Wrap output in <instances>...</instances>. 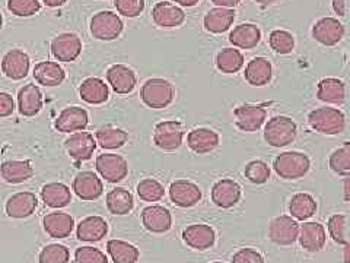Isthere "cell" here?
Here are the masks:
<instances>
[{
    "label": "cell",
    "instance_id": "obj_1",
    "mask_svg": "<svg viewBox=\"0 0 350 263\" xmlns=\"http://www.w3.org/2000/svg\"><path fill=\"white\" fill-rule=\"evenodd\" d=\"M273 168L283 180H298L308 174L311 168V161L304 152L288 151L275 158Z\"/></svg>",
    "mask_w": 350,
    "mask_h": 263
},
{
    "label": "cell",
    "instance_id": "obj_2",
    "mask_svg": "<svg viewBox=\"0 0 350 263\" xmlns=\"http://www.w3.org/2000/svg\"><path fill=\"white\" fill-rule=\"evenodd\" d=\"M308 123L315 132L323 135H338L346 127V116L338 108L321 107L308 114Z\"/></svg>",
    "mask_w": 350,
    "mask_h": 263
},
{
    "label": "cell",
    "instance_id": "obj_3",
    "mask_svg": "<svg viewBox=\"0 0 350 263\" xmlns=\"http://www.w3.org/2000/svg\"><path fill=\"white\" fill-rule=\"evenodd\" d=\"M175 97L174 85L162 78L148 79L142 86L140 98L145 105L153 110H161L168 107Z\"/></svg>",
    "mask_w": 350,
    "mask_h": 263
},
{
    "label": "cell",
    "instance_id": "obj_4",
    "mask_svg": "<svg viewBox=\"0 0 350 263\" xmlns=\"http://www.w3.org/2000/svg\"><path fill=\"white\" fill-rule=\"evenodd\" d=\"M298 126L291 117L275 116L269 120L265 127V139L273 148H283L291 145L297 138Z\"/></svg>",
    "mask_w": 350,
    "mask_h": 263
},
{
    "label": "cell",
    "instance_id": "obj_5",
    "mask_svg": "<svg viewBox=\"0 0 350 263\" xmlns=\"http://www.w3.org/2000/svg\"><path fill=\"white\" fill-rule=\"evenodd\" d=\"M123 21L111 10H101L91 19V34L101 41H111L123 32Z\"/></svg>",
    "mask_w": 350,
    "mask_h": 263
},
{
    "label": "cell",
    "instance_id": "obj_6",
    "mask_svg": "<svg viewBox=\"0 0 350 263\" xmlns=\"http://www.w3.org/2000/svg\"><path fill=\"white\" fill-rule=\"evenodd\" d=\"M184 139V127L178 120H165L155 126L153 130V142L163 151L178 149Z\"/></svg>",
    "mask_w": 350,
    "mask_h": 263
},
{
    "label": "cell",
    "instance_id": "obj_7",
    "mask_svg": "<svg viewBox=\"0 0 350 263\" xmlns=\"http://www.w3.org/2000/svg\"><path fill=\"white\" fill-rule=\"evenodd\" d=\"M299 236V224L289 215L276 216L270 223L269 238L278 246H292Z\"/></svg>",
    "mask_w": 350,
    "mask_h": 263
},
{
    "label": "cell",
    "instance_id": "obj_8",
    "mask_svg": "<svg viewBox=\"0 0 350 263\" xmlns=\"http://www.w3.org/2000/svg\"><path fill=\"white\" fill-rule=\"evenodd\" d=\"M96 171L101 174V177L108 183H118L127 177L129 164L117 153H101L95 161Z\"/></svg>",
    "mask_w": 350,
    "mask_h": 263
},
{
    "label": "cell",
    "instance_id": "obj_9",
    "mask_svg": "<svg viewBox=\"0 0 350 263\" xmlns=\"http://www.w3.org/2000/svg\"><path fill=\"white\" fill-rule=\"evenodd\" d=\"M50 50L54 59L59 62H75L82 53V41L73 32H63L53 38Z\"/></svg>",
    "mask_w": 350,
    "mask_h": 263
},
{
    "label": "cell",
    "instance_id": "obj_10",
    "mask_svg": "<svg viewBox=\"0 0 350 263\" xmlns=\"http://www.w3.org/2000/svg\"><path fill=\"white\" fill-rule=\"evenodd\" d=\"M345 36V27L336 18H321L312 27V37L315 41H319L323 46L332 47L342 41Z\"/></svg>",
    "mask_w": 350,
    "mask_h": 263
},
{
    "label": "cell",
    "instance_id": "obj_11",
    "mask_svg": "<svg viewBox=\"0 0 350 263\" xmlns=\"http://www.w3.org/2000/svg\"><path fill=\"white\" fill-rule=\"evenodd\" d=\"M235 125L243 132H257L266 122L267 110L265 105L244 104L235 108Z\"/></svg>",
    "mask_w": 350,
    "mask_h": 263
},
{
    "label": "cell",
    "instance_id": "obj_12",
    "mask_svg": "<svg viewBox=\"0 0 350 263\" xmlns=\"http://www.w3.org/2000/svg\"><path fill=\"white\" fill-rule=\"evenodd\" d=\"M142 224L153 234L168 233L172 227V216L170 210L161 205L146 206L142 211Z\"/></svg>",
    "mask_w": 350,
    "mask_h": 263
},
{
    "label": "cell",
    "instance_id": "obj_13",
    "mask_svg": "<svg viewBox=\"0 0 350 263\" xmlns=\"http://www.w3.org/2000/svg\"><path fill=\"white\" fill-rule=\"evenodd\" d=\"M72 188L82 201H95L104 192V184L94 171H81L76 174Z\"/></svg>",
    "mask_w": 350,
    "mask_h": 263
},
{
    "label": "cell",
    "instance_id": "obj_14",
    "mask_svg": "<svg viewBox=\"0 0 350 263\" xmlns=\"http://www.w3.org/2000/svg\"><path fill=\"white\" fill-rule=\"evenodd\" d=\"M183 240L193 250L204 251L213 247L216 241V233L207 224H193L183 229Z\"/></svg>",
    "mask_w": 350,
    "mask_h": 263
},
{
    "label": "cell",
    "instance_id": "obj_15",
    "mask_svg": "<svg viewBox=\"0 0 350 263\" xmlns=\"http://www.w3.org/2000/svg\"><path fill=\"white\" fill-rule=\"evenodd\" d=\"M202 190L199 186L189 180H177L171 184L170 197L174 205L180 208H191L202 201Z\"/></svg>",
    "mask_w": 350,
    "mask_h": 263
},
{
    "label": "cell",
    "instance_id": "obj_16",
    "mask_svg": "<svg viewBox=\"0 0 350 263\" xmlns=\"http://www.w3.org/2000/svg\"><path fill=\"white\" fill-rule=\"evenodd\" d=\"M243 195V189L241 186L231 180V179H222L215 183L212 188V202L222 210H229L234 208Z\"/></svg>",
    "mask_w": 350,
    "mask_h": 263
},
{
    "label": "cell",
    "instance_id": "obj_17",
    "mask_svg": "<svg viewBox=\"0 0 350 263\" xmlns=\"http://www.w3.org/2000/svg\"><path fill=\"white\" fill-rule=\"evenodd\" d=\"M37 206H38V199L34 193L19 192L9 197L5 210L9 218L24 219L34 214Z\"/></svg>",
    "mask_w": 350,
    "mask_h": 263
},
{
    "label": "cell",
    "instance_id": "obj_18",
    "mask_svg": "<svg viewBox=\"0 0 350 263\" xmlns=\"http://www.w3.org/2000/svg\"><path fill=\"white\" fill-rule=\"evenodd\" d=\"M107 81L117 94H130L137 84L136 73L126 64H113L108 68Z\"/></svg>",
    "mask_w": 350,
    "mask_h": 263
},
{
    "label": "cell",
    "instance_id": "obj_19",
    "mask_svg": "<svg viewBox=\"0 0 350 263\" xmlns=\"http://www.w3.org/2000/svg\"><path fill=\"white\" fill-rule=\"evenodd\" d=\"M42 227L51 238H66L73 231L75 219L68 212L54 211L42 218Z\"/></svg>",
    "mask_w": 350,
    "mask_h": 263
},
{
    "label": "cell",
    "instance_id": "obj_20",
    "mask_svg": "<svg viewBox=\"0 0 350 263\" xmlns=\"http://www.w3.org/2000/svg\"><path fill=\"white\" fill-rule=\"evenodd\" d=\"M88 123H90V117H88L86 110L81 107H68L59 114L54 122V127L63 134H70V132L85 130Z\"/></svg>",
    "mask_w": 350,
    "mask_h": 263
},
{
    "label": "cell",
    "instance_id": "obj_21",
    "mask_svg": "<svg viewBox=\"0 0 350 263\" xmlns=\"http://www.w3.org/2000/svg\"><path fill=\"white\" fill-rule=\"evenodd\" d=\"M29 71V56L19 49L10 50L2 60V72L12 81L24 79Z\"/></svg>",
    "mask_w": 350,
    "mask_h": 263
},
{
    "label": "cell",
    "instance_id": "obj_22",
    "mask_svg": "<svg viewBox=\"0 0 350 263\" xmlns=\"http://www.w3.org/2000/svg\"><path fill=\"white\" fill-rule=\"evenodd\" d=\"M298 240L304 250L315 253V251H320L325 246V241H327L325 228L323 224L315 223V221L305 223L302 227H299Z\"/></svg>",
    "mask_w": 350,
    "mask_h": 263
},
{
    "label": "cell",
    "instance_id": "obj_23",
    "mask_svg": "<svg viewBox=\"0 0 350 263\" xmlns=\"http://www.w3.org/2000/svg\"><path fill=\"white\" fill-rule=\"evenodd\" d=\"M96 148V142L94 136L88 132H76L66 139V149L69 155L76 161H86L94 155Z\"/></svg>",
    "mask_w": 350,
    "mask_h": 263
},
{
    "label": "cell",
    "instance_id": "obj_24",
    "mask_svg": "<svg viewBox=\"0 0 350 263\" xmlns=\"http://www.w3.org/2000/svg\"><path fill=\"white\" fill-rule=\"evenodd\" d=\"M108 234V224L103 216H86L76 227V237L86 243H96Z\"/></svg>",
    "mask_w": 350,
    "mask_h": 263
},
{
    "label": "cell",
    "instance_id": "obj_25",
    "mask_svg": "<svg viewBox=\"0 0 350 263\" xmlns=\"http://www.w3.org/2000/svg\"><path fill=\"white\" fill-rule=\"evenodd\" d=\"M152 19L158 27L174 28L185 21L184 10L170 2H158L152 9Z\"/></svg>",
    "mask_w": 350,
    "mask_h": 263
},
{
    "label": "cell",
    "instance_id": "obj_26",
    "mask_svg": "<svg viewBox=\"0 0 350 263\" xmlns=\"http://www.w3.org/2000/svg\"><path fill=\"white\" fill-rule=\"evenodd\" d=\"M219 142H221V138L216 132L207 127L193 129L187 135L189 148L196 153H200V155L215 151L219 147Z\"/></svg>",
    "mask_w": 350,
    "mask_h": 263
},
{
    "label": "cell",
    "instance_id": "obj_27",
    "mask_svg": "<svg viewBox=\"0 0 350 263\" xmlns=\"http://www.w3.org/2000/svg\"><path fill=\"white\" fill-rule=\"evenodd\" d=\"M19 113L25 117L37 116L42 108V94L37 85L28 84L18 92Z\"/></svg>",
    "mask_w": 350,
    "mask_h": 263
},
{
    "label": "cell",
    "instance_id": "obj_28",
    "mask_svg": "<svg viewBox=\"0 0 350 263\" xmlns=\"http://www.w3.org/2000/svg\"><path fill=\"white\" fill-rule=\"evenodd\" d=\"M235 21V10L229 8H215L211 9L204 16V28L212 34H222L231 28Z\"/></svg>",
    "mask_w": 350,
    "mask_h": 263
},
{
    "label": "cell",
    "instance_id": "obj_29",
    "mask_svg": "<svg viewBox=\"0 0 350 263\" xmlns=\"http://www.w3.org/2000/svg\"><path fill=\"white\" fill-rule=\"evenodd\" d=\"M0 175L9 184H19L29 180L34 175V168H32L29 161H5L0 166Z\"/></svg>",
    "mask_w": 350,
    "mask_h": 263
},
{
    "label": "cell",
    "instance_id": "obj_30",
    "mask_svg": "<svg viewBox=\"0 0 350 263\" xmlns=\"http://www.w3.org/2000/svg\"><path fill=\"white\" fill-rule=\"evenodd\" d=\"M107 210L113 215H127L135 208V197L124 188L109 190L105 197Z\"/></svg>",
    "mask_w": 350,
    "mask_h": 263
},
{
    "label": "cell",
    "instance_id": "obj_31",
    "mask_svg": "<svg viewBox=\"0 0 350 263\" xmlns=\"http://www.w3.org/2000/svg\"><path fill=\"white\" fill-rule=\"evenodd\" d=\"M245 81L253 86H265L271 81L273 68L266 58H254L245 68Z\"/></svg>",
    "mask_w": 350,
    "mask_h": 263
},
{
    "label": "cell",
    "instance_id": "obj_32",
    "mask_svg": "<svg viewBox=\"0 0 350 263\" xmlns=\"http://www.w3.org/2000/svg\"><path fill=\"white\" fill-rule=\"evenodd\" d=\"M317 98L324 103L342 104L346 98V85L337 78H324L317 86Z\"/></svg>",
    "mask_w": 350,
    "mask_h": 263
},
{
    "label": "cell",
    "instance_id": "obj_33",
    "mask_svg": "<svg viewBox=\"0 0 350 263\" xmlns=\"http://www.w3.org/2000/svg\"><path fill=\"white\" fill-rule=\"evenodd\" d=\"M261 40V31L254 24H241L235 27L231 34H229V41L235 47L250 50L254 49Z\"/></svg>",
    "mask_w": 350,
    "mask_h": 263
},
{
    "label": "cell",
    "instance_id": "obj_34",
    "mask_svg": "<svg viewBox=\"0 0 350 263\" xmlns=\"http://www.w3.org/2000/svg\"><path fill=\"white\" fill-rule=\"evenodd\" d=\"M41 199L50 208H64L72 202V192L63 183H49L42 186Z\"/></svg>",
    "mask_w": 350,
    "mask_h": 263
},
{
    "label": "cell",
    "instance_id": "obj_35",
    "mask_svg": "<svg viewBox=\"0 0 350 263\" xmlns=\"http://www.w3.org/2000/svg\"><path fill=\"white\" fill-rule=\"evenodd\" d=\"M34 78L40 85L57 86L64 81L66 73L56 62H40L34 68Z\"/></svg>",
    "mask_w": 350,
    "mask_h": 263
},
{
    "label": "cell",
    "instance_id": "obj_36",
    "mask_svg": "<svg viewBox=\"0 0 350 263\" xmlns=\"http://www.w3.org/2000/svg\"><path fill=\"white\" fill-rule=\"evenodd\" d=\"M107 251L114 263H136L139 260V249L124 240H109Z\"/></svg>",
    "mask_w": 350,
    "mask_h": 263
},
{
    "label": "cell",
    "instance_id": "obj_37",
    "mask_svg": "<svg viewBox=\"0 0 350 263\" xmlns=\"http://www.w3.org/2000/svg\"><path fill=\"white\" fill-rule=\"evenodd\" d=\"M81 98L88 104H103L108 100V86L100 78H88L79 88Z\"/></svg>",
    "mask_w": 350,
    "mask_h": 263
},
{
    "label": "cell",
    "instance_id": "obj_38",
    "mask_svg": "<svg viewBox=\"0 0 350 263\" xmlns=\"http://www.w3.org/2000/svg\"><path fill=\"white\" fill-rule=\"evenodd\" d=\"M95 142L104 149L122 148L129 140V134L124 129L114 126H104L95 132Z\"/></svg>",
    "mask_w": 350,
    "mask_h": 263
},
{
    "label": "cell",
    "instance_id": "obj_39",
    "mask_svg": "<svg viewBox=\"0 0 350 263\" xmlns=\"http://www.w3.org/2000/svg\"><path fill=\"white\" fill-rule=\"evenodd\" d=\"M289 212L293 219L306 221L317 212V202L310 193H297L289 202Z\"/></svg>",
    "mask_w": 350,
    "mask_h": 263
},
{
    "label": "cell",
    "instance_id": "obj_40",
    "mask_svg": "<svg viewBox=\"0 0 350 263\" xmlns=\"http://www.w3.org/2000/svg\"><path fill=\"white\" fill-rule=\"evenodd\" d=\"M217 69L224 73H237L244 66L243 53L235 49H224L216 56Z\"/></svg>",
    "mask_w": 350,
    "mask_h": 263
},
{
    "label": "cell",
    "instance_id": "obj_41",
    "mask_svg": "<svg viewBox=\"0 0 350 263\" xmlns=\"http://www.w3.org/2000/svg\"><path fill=\"white\" fill-rule=\"evenodd\" d=\"M328 234L336 241L337 245L346 246L349 245V237H347V216L343 214H336L332 215L328 219Z\"/></svg>",
    "mask_w": 350,
    "mask_h": 263
},
{
    "label": "cell",
    "instance_id": "obj_42",
    "mask_svg": "<svg viewBox=\"0 0 350 263\" xmlns=\"http://www.w3.org/2000/svg\"><path fill=\"white\" fill-rule=\"evenodd\" d=\"M137 195L142 201L145 202H159L163 195H165V189L157 179H145L137 184Z\"/></svg>",
    "mask_w": 350,
    "mask_h": 263
},
{
    "label": "cell",
    "instance_id": "obj_43",
    "mask_svg": "<svg viewBox=\"0 0 350 263\" xmlns=\"http://www.w3.org/2000/svg\"><path fill=\"white\" fill-rule=\"evenodd\" d=\"M328 164H330V168L340 175H349L350 174V144L346 142L343 147L336 149L332 155L330 160H328Z\"/></svg>",
    "mask_w": 350,
    "mask_h": 263
},
{
    "label": "cell",
    "instance_id": "obj_44",
    "mask_svg": "<svg viewBox=\"0 0 350 263\" xmlns=\"http://www.w3.org/2000/svg\"><path fill=\"white\" fill-rule=\"evenodd\" d=\"M245 179L253 184H265L270 179V167L265 161H250L244 170Z\"/></svg>",
    "mask_w": 350,
    "mask_h": 263
},
{
    "label": "cell",
    "instance_id": "obj_45",
    "mask_svg": "<svg viewBox=\"0 0 350 263\" xmlns=\"http://www.w3.org/2000/svg\"><path fill=\"white\" fill-rule=\"evenodd\" d=\"M270 47L279 54H289L295 47V38L289 31L275 29L270 32L269 37Z\"/></svg>",
    "mask_w": 350,
    "mask_h": 263
},
{
    "label": "cell",
    "instance_id": "obj_46",
    "mask_svg": "<svg viewBox=\"0 0 350 263\" xmlns=\"http://www.w3.org/2000/svg\"><path fill=\"white\" fill-rule=\"evenodd\" d=\"M70 251L63 245H49L40 251V263H69Z\"/></svg>",
    "mask_w": 350,
    "mask_h": 263
},
{
    "label": "cell",
    "instance_id": "obj_47",
    "mask_svg": "<svg viewBox=\"0 0 350 263\" xmlns=\"http://www.w3.org/2000/svg\"><path fill=\"white\" fill-rule=\"evenodd\" d=\"M8 9L15 16L28 18L40 12L41 3L38 0H8Z\"/></svg>",
    "mask_w": 350,
    "mask_h": 263
},
{
    "label": "cell",
    "instance_id": "obj_48",
    "mask_svg": "<svg viewBox=\"0 0 350 263\" xmlns=\"http://www.w3.org/2000/svg\"><path fill=\"white\" fill-rule=\"evenodd\" d=\"M75 263H108V259L100 249L83 246L75 251Z\"/></svg>",
    "mask_w": 350,
    "mask_h": 263
},
{
    "label": "cell",
    "instance_id": "obj_49",
    "mask_svg": "<svg viewBox=\"0 0 350 263\" xmlns=\"http://www.w3.org/2000/svg\"><path fill=\"white\" fill-rule=\"evenodd\" d=\"M114 6L120 15L127 18H136L144 12L145 0H116Z\"/></svg>",
    "mask_w": 350,
    "mask_h": 263
},
{
    "label": "cell",
    "instance_id": "obj_50",
    "mask_svg": "<svg viewBox=\"0 0 350 263\" xmlns=\"http://www.w3.org/2000/svg\"><path fill=\"white\" fill-rule=\"evenodd\" d=\"M232 263H266L265 258L256 249H241L232 256Z\"/></svg>",
    "mask_w": 350,
    "mask_h": 263
},
{
    "label": "cell",
    "instance_id": "obj_51",
    "mask_svg": "<svg viewBox=\"0 0 350 263\" xmlns=\"http://www.w3.org/2000/svg\"><path fill=\"white\" fill-rule=\"evenodd\" d=\"M15 112L14 98L6 92H0V117H9Z\"/></svg>",
    "mask_w": 350,
    "mask_h": 263
},
{
    "label": "cell",
    "instance_id": "obj_52",
    "mask_svg": "<svg viewBox=\"0 0 350 263\" xmlns=\"http://www.w3.org/2000/svg\"><path fill=\"white\" fill-rule=\"evenodd\" d=\"M346 0H333V9L338 16L346 15Z\"/></svg>",
    "mask_w": 350,
    "mask_h": 263
},
{
    "label": "cell",
    "instance_id": "obj_53",
    "mask_svg": "<svg viewBox=\"0 0 350 263\" xmlns=\"http://www.w3.org/2000/svg\"><path fill=\"white\" fill-rule=\"evenodd\" d=\"M241 0H212V3H215L217 8H229L232 9L235 8Z\"/></svg>",
    "mask_w": 350,
    "mask_h": 263
},
{
    "label": "cell",
    "instance_id": "obj_54",
    "mask_svg": "<svg viewBox=\"0 0 350 263\" xmlns=\"http://www.w3.org/2000/svg\"><path fill=\"white\" fill-rule=\"evenodd\" d=\"M343 192H345V201L349 202L350 201V179H349V175H346V177H345Z\"/></svg>",
    "mask_w": 350,
    "mask_h": 263
},
{
    "label": "cell",
    "instance_id": "obj_55",
    "mask_svg": "<svg viewBox=\"0 0 350 263\" xmlns=\"http://www.w3.org/2000/svg\"><path fill=\"white\" fill-rule=\"evenodd\" d=\"M68 0H42L44 5H47L50 8H59V6H63Z\"/></svg>",
    "mask_w": 350,
    "mask_h": 263
},
{
    "label": "cell",
    "instance_id": "obj_56",
    "mask_svg": "<svg viewBox=\"0 0 350 263\" xmlns=\"http://www.w3.org/2000/svg\"><path fill=\"white\" fill-rule=\"evenodd\" d=\"M172 2H175V3H180L181 6L191 8V6H196L197 3H199L200 0H172Z\"/></svg>",
    "mask_w": 350,
    "mask_h": 263
},
{
    "label": "cell",
    "instance_id": "obj_57",
    "mask_svg": "<svg viewBox=\"0 0 350 263\" xmlns=\"http://www.w3.org/2000/svg\"><path fill=\"white\" fill-rule=\"evenodd\" d=\"M256 2L262 6H270V5H275L276 2H279V0H256Z\"/></svg>",
    "mask_w": 350,
    "mask_h": 263
},
{
    "label": "cell",
    "instance_id": "obj_58",
    "mask_svg": "<svg viewBox=\"0 0 350 263\" xmlns=\"http://www.w3.org/2000/svg\"><path fill=\"white\" fill-rule=\"evenodd\" d=\"M349 250H350V247H349V245H346L345 246V263H349Z\"/></svg>",
    "mask_w": 350,
    "mask_h": 263
},
{
    "label": "cell",
    "instance_id": "obj_59",
    "mask_svg": "<svg viewBox=\"0 0 350 263\" xmlns=\"http://www.w3.org/2000/svg\"><path fill=\"white\" fill-rule=\"evenodd\" d=\"M2 27H3V16L0 14V29H2Z\"/></svg>",
    "mask_w": 350,
    "mask_h": 263
},
{
    "label": "cell",
    "instance_id": "obj_60",
    "mask_svg": "<svg viewBox=\"0 0 350 263\" xmlns=\"http://www.w3.org/2000/svg\"><path fill=\"white\" fill-rule=\"evenodd\" d=\"M212 263H224V262H212Z\"/></svg>",
    "mask_w": 350,
    "mask_h": 263
}]
</instances>
